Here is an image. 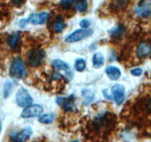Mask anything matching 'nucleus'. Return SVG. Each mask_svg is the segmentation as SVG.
<instances>
[{
	"label": "nucleus",
	"instance_id": "23",
	"mask_svg": "<svg viewBox=\"0 0 151 142\" xmlns=\"http://www.w3.org/2000/svg\"><path fill=\"white\" fill-rule=\"evenodd\" d=\"M131 73L132 75H134V76H139V75H142V69L139 67L134 68V69L131 70Z\"/></svg>",
	"mask_w": 151,
	"mask_h": 142
},
{
	"label": "nucleus",
	"instance_id": "7",
	"mask_svg": "<svg viewBox=\"0 0 151 142\" xmlns=\"http://www.w3.org/2000/svg\"><path fill=\"white\" fill-rule=\"evenodd\" d=\"M49 13L47 12H41V13H32L27 19V22H30L34 25H43L49 19Z\"/></svg>",
	"mask_w": 151,
	"mask_h": 142
},
{
	"label": "nucleus",
	"instance_id": "27",
	"mask_svg": "<svg viewBox=\"0 0 151 142\" xmlns=\"http://www.w3.org/2000/svg\"><path fill=\"white\" fill-rule=\"evenodd\" d=\"M72 142H80L79 141H72Z\"/></svg>",
	"mask_w": 151,
	"mask_h": 142
},
{
	"label": "nucleus",
	"instance_id": "9",
	"mask_svg": "<svg viewBox=\"0 0 151 142\" xmlns=\"http://www.w3.org/2000/svg\"><path fill=\"white\" fill-rule=\"evenodd\" d=\"M136 13L138 16L147 18L150 15V1H142L136 8Z\"/></svg>",
	"mask_w": 151,
	"mask_h": 142
},
{
	"label": "nucleus",
	"instance_id": "21",
	"mask_svg": "<svg viewBox=\"0 0 151 142\" xmlns=\"http://www.w3.org/2000/svg\"><path fill=\"white\" fill-rule=\"evenodd\" d=\"M123 31H124L123 27L119 26L117 27V28H114V29H112L110 31V33L112 36L117 38V37H119L122 36Z\"/></svg>",
	"mask_w": 151,
	"mask_h": 142
},
{
	"label": "nucleus",
	"instance_id": "26",
	"mask_svg": "<svg viewBox=\"0 0 151 142\" xmlns=\"http://www.w3.org/2000/svg\"><path fill=\"white\" fill-rule=\"evenodd\" d=\"M1 124L0 123V133H1Z\"/></svg>",
	"mask_w": 151,
	"mask_h": 142
},
{
	"label": "nucleus",
	"instance_id": "18",
	"mask_svg": "<svg viewBox=\"0 0 151 142\" xmlns=\"http://www.w3.org/2000/svg\"><path fill=\"white\" fill-rule=\"evenodd\" d=\"M86 66V64L84 59H77L75 62V68L78 72H82L84 70Z\"/></svg>",
	"mask_w": 151,
	"mask_h": 142
},
{
	"label": "nucleus",
	"instance_id": "12",
	"mask_svg": "<svg viewBox=\"0 0 151 142\" xmlns=\"http://www.w3.org/2000/svg\"><path fill=\"white\" fill-rule=\"evenodd\" d=\"M150 53V46L148 43H142L139 44L137 50V54L138 57L143 58L149 56Z\"/></svg>",
	"mask_w": 151,
	"mask_h": 142
},
{
	"label": "nucleus",
	"instance_id": "24",
	"mask_svg": "<svg viewBox=\"0 0 151 142\" xmlns=\"http://www.w3.org/2000/svg\"><path fill=\"white\" fill-rule=\"evenodd\" d=\"M90 24H91L90 22L87 19H83L82 21L80 22V25L81 27H82L83 29H87L90 26Z\"/></svg>",
	"mask_w": 151,
	"mask_h": 142
},
{
	"label": "nucleus",
	"instance_id": "19",
	"mask_svg": "<svg viewBox=\"0 0 151 142\" xmlns=\"http://www.w3.org/2000/svg\"><path fill=\"white\" fill-rule=\"evenodd\" d=\"M12 88H13L12 83L10 81H6L4 85V88H3V96H4V99H7L10 96Z\"/></svg>",
	"mask_w": 151,
	"mask_h": 142
},
{
	"label": "nucleus",
	"instance_id": "13",
	"mask_svg": "<svg viewBox=\"0 0 151 142\" xmlns=\"http://www.w3.org/2000/svg\"><path fill=\"white\" fill-rule=\"evenodd\" d=\"M92 63L93 66L96 69H99V68L102 67L105 63L104 56L101 53H94L92 58Z\"/></svg>",
	"mask_w": 151,
	"mask_h": 142
},
{
	"label": "nucleus",
	"instance_id": "5",
	"mask_svg": "<svg viewBox=\"0 0 151 142\" xmlns=\"http://www.w3.org/2000/svg\"><path fill=\"white\" fill-rule=\"evenodd\" d=\"M42 106L39 104H33L29 105L24 108L23 111L21 113V117L24 118H32V117H36L38 115H41L43 112Z\"/></svg>",
	"mask_w": 151,
	"mask_h": 142
},
{
	"label": "nucleus",
	"instance_id": "28",
	"mask_svg": "<svg viewBox=\"0 0 151 142\" xmlns=\"http://www.w3.org/2000/svg\"><path fill=\"white\" fill-rule=\"evenodd\" d=\"M35 142H36V141H35Z\"/></svg>",
	"mask_w": 151,
	"mask_h": 142
},
{
	"label": "nucleus",
	"instance_id": "6",
	"mask_svg": "<svg viewBox=\"0 0 151 142\" xmlns=\"http://www.w3.org/2000/svg\"><path fill=\"white\" fill-rule=\"evenodd\" d=\"M111 92L115 103L117 105L122 104L125 99V87L122 84H116L112 87Z\"/></svg>",
	"mask_w": 151,
	"mask_h": 142
},
{
	"label": "nucleus",
	"instance_id": "1",
	"mask_svg": "<svg viewBox=\"0 0 151 142\" xmlns=\"http://www.w3.org/2000/svg\"><path fill=\"white\" fill-rule=\"evenodd\" d=\"M9 75L15 80L22 79L27 75L26 67L21 58L13 59L9 69Z\"/></svg>",
	"mask_w": 151,
	"mask_h": 142
},
{
	"label": "nucleus",
	"instance_id": "15",
	"mask_svg": "<svg viewBox=\"0 0 151 142\" xmlns=\"http://www.w3.org/2000/svg\"><path fill=\"white\" fill-rule=\"evenodd\" d=\"M52 65L55 68L58 70H61L64 71H69V66L67 63H66L63 61L60 60V59H55L52 62Z\"/></svg>",
	"mask_w": 151,
	"mask_h": 142
},
{
	"label": "nucleus",
	"instance_id": "4",
	"mask_svg": "<svg viewBox=\"0 0 151 142\" xmlns=\"http://www.w3.org/2000/svg\"><path fill=\"white\" fill-rule=\"evenodd\" d=\"M45 56V52L41 49H33L28 53V63L34 67L39 66L42 63Z\"/></svg>",
	"mask_w": 151,
	"mask_h": 142
},
{
	"label": "nucleus",
	"instance_id": "8",
	"mask_svg": "<svg viewBox=\"0 0 151 142\" xmlns=\"http://www.w3.org/2000/svg\"><path fill=\"white\" fill-rule=\"evenodd\" d=\"M32 130L31 127H26L22 129L19 133L11 136L13 142H25L32 135Z\"/></svg>",
	"mask_w": 151,
	"mask_h": 142
},
{
	"label": "nucleus",
	"instance_id": "20",
	"mask_svg": "<svg viewBox=\"0 0 151 142\" xmlns=\"http://www.w3.org/2000/svg\"><path fill=\"white\" fill-rule=\"evenodd\" d=\"M88 7V3L86 1H79L75 4V8L79 12H84L87 10Z\"/></svg>",
	"mask_w": 151,
	"mask_h": 142
},
{
	"label": "nucleus",
	"instance_id": "11",
	"mask_svg": "<svg viewBox=\"0 0 151 142\" xmlns=\"http://www.w3.org/2000/svg\"><path fill=\"white\" fill-rule=\"evenodd\" d=\"M106 72L107 74L108 77L110 78L111 80H115L119 79V77L121 76V71L118 67L114 66H109L106 69Z\"/></svg>",
	"mask_w": 151,
	"mask_h": 142
},
{
	"label": "nucleus",
	"instance_id": "25",
	"mask_svg": "<svg viewBox=\"0 0 151 142\" xmlns=\"http://www.w3.org/2000/svg\"><path fill=\"white\" fill-rule=\"evenodd\" d=\"M26 24H27V20L25 19H22L20 22H19V26L22 27V28H23V27H24L25 25H26Z\"/></svg>",
	"mask_w": 151,
	"mask_h": 142
},
{
	"label": "nucleus",
	"instance_id": "2",
	"mask_svg": "<svg viewBox=\"0 0 151 142\" xmlns=\"http://www.w3.org/2000/svg\"><path fill=\"white\" fill-rule=\"evenodd\" d=\"M32 101L33 99L26 89L24 87L19 89L16 96V101L18 106L20 107H27L32 104Z\"/></svg>",
	"mask_w": 151,
	"mask_h": 142
},
{
	"label": "nucleus",
	"instance_id": "3",
	"mask_svg": "<svg viewBox=\"0 0 151 142\" xmlns=\"http://www.w3.org/2000/svg\"><path fill=\"white\" fill-rule=\"evenodd\" d=\"M93 30L92 29H78L77 30L74 31L71 34H69L67 37L66 38V41L69 43H73V42H78V41H81V40L84 39V38L89 37L93 34Z\"/></svg>",
	"mask_w": 151,
	"mask_h": 142
},
{
	"label": "nucleus",
	"instance_id": "17",
	"mask_svg": "<svg viewBox=\"0 0 151 142\" xmlns=\"http://www.w3.org/2000/svg\"><path fill=\"white\" fill-rule=\"evenodd\" d=\"M54 114L47 113L39 115L38 120L40 123H42V124H51L54 121Z\"/></svg>",
	"mask_w": 151,
	"mask_h": 142
},
{
	"label": "nucleus",
	"instance_id": "10",
	"mask_svg": "<svg viewBox=\"0 0 151 142\" xmlns=\"http://www.w3.org/2000/svg\"><path fill=\"white\" fill-rule=\"evenodd\" d=\"M56 103L60 105L64 110L72 111L74 107L73 96H71L68 98H58L56 99Z\"/></svg>",
	"mask_w": 151,
	"mask_h": 142
},
{
	"label": "nucleus",
	"instance_id": "22",
	"mask_svg": "<svg viewBox=\"0 0 151 142\" xmlns=\"http://www.w3.org/2000/svg\"><path fill=\"white\" fill-rule=\"evenodd\" d=\"M73 3L74 1H71V0H63V1H60V4L63 8H69Z\"/></svg>",
	"mask_w": 151,
	"mask_h": 142
},
{
	"label": "nucleus",
	"instance_id": "14",
	"mask_svg": "<svg viewBox=\"0 0 151 142\" xmlns=\"http://www.w3.org/2000/svg\"><path fill=\"white\" fill-rule=\"evenodd\" d=\"M52 29L54 30L55 32L57 33H60L66 27V23H65L64 20L61 18H58L56 19L54 22H52Z\"/></svg>",
	"mask_w": 151,
	"mask_h": 142
},
{
	"label": "nucleus",
	"instance_id": "16",
	"mask_svg": "<svg viewBox=\"0 0 151 142\" xmlns=\"http://www.w3.org/2000/svg\"><path fill=\"white\" fill-rule=\"evenodd\" d=\"M19 33H13L9 36L7 39V43L9 46L11 47L13 50H16L17 48V44L19 42Z\"/></svg>",
	"mask_w": 151,
	"mask_h": 142
}]
</instances>
